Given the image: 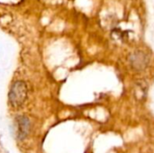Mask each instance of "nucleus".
Masks as SVG:
<instances>
[{
    "instance_id": "nucleus-2",
    "label": "nucleus",
    "mask_w": 154,
    "mask_h": 153,
    "mask_svg": "<svg viewBox=\"0 0 154 153\" xmlns=\"http://www.w3.org/2000/svg\"><path fill=\"white\" fill-rule=\"evenodd\" d=\"M149 59L147 55L143 51H136L132 54L130 58V63L134 69L142 70L145 69L148 65Z\"/></svg>"
},
{
    "instance_id": "nucleus-3",
    "label": "nucleus",
    "mask_w": 154,
    "mask_h": 153,
    "mask_svg": "<svg viewBox=\"0 0 154 153\" xmlns=\"http://www.w3.org/2000/svg\"><path fill=\"white\" fill-rule=\"evenodd\" d=\"M29 129V121L25 117H19L18 119V130L20 138H23Z\"/></svg>"
},
{
    "instance_id": "nucleus-1",
    "label": "nucleus",
    "mask_w": 154,
    "mask_h": 153,
    "mask_svg": "<svg viewBox=\"0 0 154 153\" xmlns=\"http://www.w3.org/2000/svg\"><path fill=\"white\" fill-rule=\"evenodd\" d=\"M27 96V87L24 82L23 81H16L12 86L10 92H9V102L10 104L14 106L18 107L26 99Z\"/></svg>"
}]
</instances>
